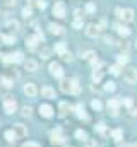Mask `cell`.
<instances>
[{
	"instance_id": "45",
	"label": "cell",
	"mask_w": 137,
	"mask_h": 147,
	"mask_svg": "<svg viewBox=\"0 0 137 147\" xmlns=\"http://www.w3.org/2000/svg\"><path fill=\"white\" fill-rule=\"evenodd\" d=\"M22 147H39V146H38L36 142H26V144H24Z\"/></svg>"
},
{
	"instance_id": "44",
	"label": "cell",
	"mask_w": 137,
	"mask_h": 147,
	"mask_svg": "<svg viewBox=\"0 0 137 147\" xmlns=\"http://www.w3.org/2000/svg\"><path fill=\"white\" fill-rule=\"evenodd\" d=\"M74 14H75V19H82V10H81V9H77Z\"/></svg>"
},
{
	"instance_id": "24",
	"label": "cell",
	"mask_w": 137,
	"mask_h": 147,
	"mask_svg": "<svg viewBox=\"0 0 137 147\" xmlns=\"http://www.w3.org/2000/svg\"><path fill=\"white\" fill-rule=\"evenodd\" d=\"M19 28V24H17V21H9L7 24H5V29H10V31H16Z\"/></svg>"
},
{
	"instance_id": "35",
	"label": "cell",
	"mask_w": 137,
	"mask_h": 147,
	"mask_svg": "<svg viewBox=\"0 0 137 147\" xmlns=\"http://www.w3.org/2000/svg\"><path fill=\"white\" fill-rule=\"evenodd\" d=\"M31 14H33V10H31V7H24L22 9V16L28 19V17H31Z\"/></svg>"
},
{
	"instance_id": "12",
	"label": "cell",
	"mask_w": 137,
	"mask_h": 147,
	"mask_svg": "<svg viewBox=\"0 0 137 147\" xmlns=\"http://www.w3.org/2000/svg\"><path fill=\"white\" fill-rule=\"evenodd\" d=\"M14 132H16L17 137H26V135H28V128H26L22 123H16V125H14Z\"/></svg>"
},
{
	"instance_id": "28",
	"label": "cell",
	"mask_w": 137,
	"mask_h": 147,
	"mask_svg": "<svg viewBox=\"0 0 137 147\" xmlns=\"http://www.w3.org/2000/svg\"><path fill=\"white\" fill-rule=\"evenodd\" d=\"M91 106H93V110H96V111H100L103 108L101 101H98V99H93V101H91Z\"/></svg>"
},
{
	"instance_id": "32",
	"label": "cell",
	"mask_w": 137,
	"mask_h": 147,
	"mask_svg": "<svg viewBox=\"0 0 137 147\" xmlns=\"http://www.w3.org/2000/svg\"><path fill=\"white\" fill-rule=\"evenodd\" d=\"M127 62H129V57H127L125 53H122V55H118V63H120V65H125Z\"/></svg>"
},
{
	"instance_id": "8",
	"label": "cell",
	"mask_w": 137,
	"mask_h": 147,
	"mask_svg": "<svg viewBox=\"0 0 137 147\" xmlns=\"http://www.w3.org/2000/svg\"><path fill=\"white\" fill-rule=\"evenodd\" d=\"M24 94L28 96V98H34L36 94H38V87L34 86L33 82H28V84H24Z\"/></svg>"
},
{
	"instance_id": "48",
	"label": "cell",
	"mask_w": 137,
	"mask_h": 147,
	"mask_svg": "<svg viewBox=\"0 0 137 147\" xmlns=\"http://www.w3.org/2000/svg\"><path fill=\"white\" fill-rule=\"evenodd\" d=\"M136 147H137V144H136Z\"/></svg>"
},
{
	"instance_id": "34",
	"label": "cell",
	"mask_w": 137,
	"mask_h": 147,
	"mask_svg": "<svg viewBox=\"0 0 137 147\" xmlns=\"http://www.w3.org/2000/svg\"><path fill=\"white\" fill-rule=\"evenodd\" d=\"M31 115H33V110H31L29 106H24V108H22V116H26V118H29Z\"/></svg>"
},
{
	"instance_id": "5",
	"label": "cell",
	"mask_w": 137,
	"mask_h": 147,
	"mask_svg": "<svg viewBox=\"0 0 137 147\" xmlns=\"http://www.w3.org/2000/svg\"><path fill=\"white\" fill-rule=\"evenodd\" d=\"M50 137H52V142L53 144H64L65 142V137L62 135V128H55V130H52V134H50Z\"/></svg>"
},
{
	"instance_id": "17",
	"label": "cell",
	"mask_w": 137,
	"mask_h": 147,
	"mask_svg": "<svg viewBox=\"0 0 137 147\" xmlns=\"http://www.w3.org/2000/svg\"><path fill=\"white\" fill-rule=\"evenodd\" d=\"M28 7H38V9H45L46 2L45 0H28Z\"/></svg>"
},
{
	"instance_id": "9",
	"label": "cell",
	"mask_w": 137,
	"mask_h": 147,
	"mask_svg": "<svg viewBox=\"0 0 137 147\" xmlns=\"http://www.w3.org/2000/svg\"><path fill=\"white\" fill-rule=\"evenodd\" d=\"M39 115L43 116V118H52L53 116V108L50 106V105H39Z\"/></svg>"
},
{
	"instance_id": "19",
	"label": "cell",
	"mask_w": 137,
	"mask_h": 147,
	"mask_svg": "<svg viewBox=\"0 0 137 147\" xmlns=\"http://www.w3.org/2000/svg\"><path fill=\"white\" fill-rule=\"evenodd\" d=\"M75 113H77L79 118L87 120V115H86V111H84V106H82V105H77V106H75Z\"/></svg>"
},
{
	"instance_id": "31",
	"label": "cell",
	"mask_w": 137,
	"mask_h": 147,
	"mask_svg": "<svg viewBox=\"0 0 137 147\" xmlns=\"http://www.w3.org/2000/svg\"><path fill=\"white\" fill-rule=\"evenodd\" d=\"M96 130L100 132V134H103V135H108L110 132L106 130V127H104V123H100V125H96Z\"/></svg>"
},
{
	"instance_id": "46",
	"label": "cell",
	"mask_w": 137,
	"mask_h": 147,
	"mask_svg": "<svg viewBox=\"0 0 137 147\" xmlns=\"http://www.w3.org/2000/svg\"><path fill=\"white\" fill-rule=\"evenodd\" d=\"M7 2V5H16V0H5Z\"/></svg>"
},
{
	"instance_id": "20",
	"label": "cell",
	"mask_w": 137,
	"mask_h": 147,
	"mask_svg": "<svg viewBox=\"0 0 137 147\" xmlns=\"http://www.w3.org/2000/svg\"><path fill=\"white\" fill-rule=\"evenodd\" d=\"M5 139H7L9 142H16L19 137L16 135V132H14V130H7V132H5Z\"/></svg>"
},
{
	"instance_id": "14",
	"label": "cell",
	"mask_w": 137,
	"mask_h": 147,
	"mask_svg": "<svg viewBox=\"0 0 137 147\" xmlns=\"http://www.w3.org/2000/svg\"><path fill=\"white\" fill-rule=\"evenodd\" d=\"M118 106H120V101H118V99H110V101H108V110L111 111V115H117Z\"/></svg>"
},
{
	"instance_id": "7",
	"label": "cell",
	"mask_w": 137,
	"mask_h": 147,
	"mask_svg": "<svg viewBox=\"0 0 137 147\" xmlns=\"http://www.w3.org/2000/svg\"><path fill=\"white\" fill-rule=\"evenodd\" d=\"M5 62L7 63H19V62H24V58H22V53L21 51H16V53L5 55Z\"/></svg>"
},
{
	"instance_id": "1",
	"label": "cell",
	"mask_w": 137,
	"mask_h": 147,
	"mask_svg": "<svg viewBox=\"0 0 137 147\" xmlns=\"http://www.w3.org/2000/svg\"><path fill=\"white\" fill-rule=\"evenodd\" d=\"M60 89L64 92H74V94H77L79 92V84H77L75 79H64L60 82Z\"/></svg>"
},
{
	"instance_id": "25",
	"label": "cell",
	"mask_w": 137,
	"mask_h": 147,
	"mask_svg": "<svg viewBox=\"0 0 137 147\" xmlns=\"http://www.w3.org/2000/svg\"><path fill=\"white\" fill-rule=\"evenodd\" d=\"M2 41H5V45H12V43H16V38L14 36H9V34H2Z\"/></svg>"
},
{
	"instance_id": "27",
	"label": "cell",
	"mask_w": 137,
	"mask_h": 147,
	"mask_svg": "<svg viewBox=\"0 0 137 147\" xmlns=\"http://www.w3.org/2000/svg\"><path fill=\"white\" fill-rule=\"evenodd\" d=\"M68 110H70V106H68L67 103H60V115H62V116H65Z\"/></svg>"
},
{
	"instance_id": "10",
	"label": "cell",
	"mask_w": 137,
	"mask_h": 147,
	"mask_svg": "<svg viewBox=\"0 0 137 147\" xmlns=\"http://www.w3.org/2000/svg\"><path fill=\"white\" fill-rule=\"evenodd\" d=\"M84 31H86V34L89 38H96L100 34V26H98V24H87Z\"/></svg>"
},
{
	"instance_id": "21",
	"label": "cell",
	"mask_w": 137,
	"mask_h": 147,
	"mask_svg": "<svg viewBox=\"0 0 137 147\" xmlns=\"http://www.w3.org/2000/svg\"><path fill=\"white\" fill-rule=\"evenodd\" d=\"M50 31H52L53 34H62V33H64V28L58 26V24H50Z\"/></svg>"
},
{
	"instance_id": "2",
	"label": "cell",
	"mask_w": 137,
	"mask_h": 147,
	"mask_svg": "<svg viewBox=\"0 0 137 147\" xmlns=\"http://www.w3.org/2000/svg\"><path fill=\"white\" fill-rule=\"evenodd\" d=\"M3 110H5V113H14V111L17 110V101L12 98V96H7L5 99H3Z\"/></svg>"
},
{
	"instance_id": "23",
	"label": "cell",
	"mask_w": 137,
	"mask_h": 147,
	"mask_svg": "<svg viewBox=\"0 0 137 147\" xmlns=\"http://www.w3.org/2000/svg\"><path fill=\"white\" fill-rule=\"evenodd\" d=\"M2 86H3L5 89H10V87L14 86V80L9 79V77H3V79H2Z\"/></svg>"
},
{
	"instance_id": "33",
	"label": "cell",
	"mask_w": 137,
	"mask_h": 147,
	"mask_svg": "<svg viewBox=\"0 0 137 147\" xmlns=\"http://www.w3.org/2000/svg\"><path fill=\"white\" fill-rule=\"evenodd\" d=\"M39 55H41V58H48V57H50V50L43 46V48L39 50Z\"/></svg>"
},
{
	"instance_id": "37",
	"label": "cell",
	"mask_w": 137,
	"mask_h": 147,
	"mask_svg": "<svg viewBox=\"0 0 137 147\" xmlns=\"http://www.w3.org/2000/svg\"><path fill=\"white\" fill-rule=\"evenodd\" d=\"M104 91H108V92L115 91V84H113V82H106V84H104Z\"/></svg>"
},
{
	"instance_id": "47",
	"label": "cell",
	"mask_w": 137,
	"mask_h": 147,
	"mask_svg": "<svg viewBox=\"0 0 137 147\" xmlns=\"http://www.w3.org/2000/svg\"><path fill=\"white\" fill-rule=\"evenodd\" d=\"M130 115H132V116H136V115H137V111H136V108H130Z\"/></svg>"
},
{
	"instance_id": "36",
	"label": "cell",
	"mask_w": 137,
	"mask_h": 147,
	"mask_svg": "<svg viewBox=\"0 0 137 147\" xmlns=\"http://www.w3.org/2000/svg\"><path fill=\"white\" fill-rule=\"evenodd\" d=\"M84 142H86V147H98V142L93 140V139H86Z\"/></svg>"
},
{
	"instance_id": "4",
	"label": "cell",
	"mask_w": 137,
	"mask_h": 147,
	"mask_svg": "<svg viewBox=\"0 0 137 147\" xmlns=\"http://www.w3.org/2000/svg\"><path fill=\"white\" fill-rule=\"evenodd\" d=\"M53 16L58 17V19H64L65 17V3L62 0L55 2V5H53Z\"/></svg>"
},
{
	"instance_id": "13",
	"label": "cell",
	"mask_w": 137,
	"mask_h": 147,
	"mask_svg": "<svg viewBox=\"0 0 137 147\" xmlns=\"http://www.w3.org/2000/svg\"><path fill=\"white\" fill-rule=\"evenodd\" d=\"M22 63H24V69L28 72H36V69H38V63H36V60H33V58H28Z\"/></svg>"
},
{
	"instance_id": "3",
	"label": "cell",
	"mask_w": 137,
	"mask_h": 147,
	"mask_svg": "<svg viewBox=\"0 0 137 147\" xmlns=\"http://www.w3.org/2000/svg\"><path fill=\"white\" fill-rule=\"evenodd\" d=\"M117 16H118L120 19H123L125 22L134 21V10H132V9H117Z\"/></svg>"
},
{
	"instance_id": "15",
	"label": "cell",
	"mask_w": 137,
	"mask_h": 147,
	"mask_svg": "<svg viewBox=\"0 0 137 147\" xmlns=\"http://www.w3.org/2000/svg\"><path fill=\"white\" fill-rule=\"evenodd\" d=\"M115 29H117V33H118L120 36H129V34H130V29H129L127 26H122V24H115Z\"/></svg>"
},
{
	"instance_id": "42",
	"label": "cell",
	"mask_w": 137,
	"mask_h": 147,
	"mask_svg": "<svg viewBox=\"0 0 137 147\" xmlns=\"http://www.w3.org/2000/svg\"><path fill=\"white\" fill-rule=\"evenodd\" d=\"M86 10H87V12H94V10H96L94 3H87V5H86Z\"/></svg>"
},
{
	"instance_id": "18",
	"label": "cell",
	"mask_w": 137,
	"mask_h": 147,
	"mask_svg": "<svg viewBox=\"0 0 137 147\" xmlns=\"http://www.w3.org/2000/svg\"><path fill=\"white\" fill-rule=\"evenodd\" d=\"M41 96H43V98H55V91H53L52 87L45 86V87H41Z\"/></svg>"
},
{
	"instance_id": "30",
	"label": "cell",
	"mask_w": 137,
	"mask_h": 147,
	"mask_svg": "<svg viewBox=\"0 0 137 147\" xmlns=\"http://www.w3.org/2000/svg\"><path fill=\"white\" fill-rule=\"evenodd\" d=\"M111 135H113V139H115V140H120V139H122V135H123V132H122L120 128H117V130H113V132H111Z\"/></svg>"
},
{
	"instance_id": "26",
	"label": "cell",
	"mask_w": 137,
	"mask_h": 147,
	"mask_svg": "<svg viewBox=\"0 0 137 147\" xmlns=\"http://www.w3.org/2000/svg\"><path fill=\"white\" fill-rule=\"evenodd\" d=\"M55 51H57L58 55L65 53V43H57V45H55Z\"/></svg>"
},
{
	"instance_id": "39",
	"label": "cell",
	"mask_w": 137,
	"mask_h": 147,
	"mask_svg": "<svg viewBox=\"0 0 137 147\" xmlns=\"http://www.w3.org/2000/svg\"><path fill=\"white\" fill-rule=\"evenodd\" d=\"M72 26H74L75 29H79V28H82V21H81V19H75V21L72 22Z\"/></svg>"
},
{
	"instance_id": "22",
	"label": "cell",
	"mask_w": 137,
	"mask_h": 147,
	"mask_svg": "<svg viewBox=\"0 0 137 147\" xmlns=\"http://www.w3.org/2000/svg\"><path fill=\"white\" fill-rule=\"evenodd\" d=\"M101 75H103V70L100 67H96L94 72H93V80H94V82H100V80H101Z\"/></svg>"
},
{
	"instance_id": "16",
	"label": "cell",
	"mask_w": 137,
	"mask_h": 147,
	"mask_svg": "<svg viewBox=\"0 0 137 147\" xmlns=\"http://www.w3.org/2000/svg\"><path fill=\"white\" fill-rule=\"evenodd\" d=\"M38 43H39L38 36H28V38H26V46H28V48H31V50L36 48V45H38Z\"/></svg>"
},
{
	"instance_id": "40",
	"label": "cell",
	"mask_w": 137,
	"mask_h": 147,
	"mask_svg": "<svg viewBox=\"0 0 137 147\" xmlns=\"http://www.w3.org/2000/svg\"><path fill=\"white\" fill-rule=\"evenodd\" d=\"M103 41H104L106 45H111V43H113V38L110 36V34H106V36H103Z\"/></svg>"
},
{
	"instance_id": "38",
	"label": "cell",
	"mask_w": 137,
	"mask_h": 147,
	"mask_svg": "<svg viewBox=\"0 0 137 147\" xmlns=\"http://www.w3.org/2000/svg\"><path fill=\"white\" fill-rule=\"evenodd\" d=\"M110 72L113 74V75H118V74H120V65H113V67H110Z\"/></svg>"
},
{
	"instance_id": "29",
	"label": "cell",
	"mask_w": 137,
	"mask_h": 147,
	"mask_svg": "<svg viewBox=\"0 0 137 147\" xmlns=\"http://www.w3.org/2000/svg\"><path fill=\"white\" fill-rule=\"evenodd\" d=\"M75 137H77L79 140H86V139H87V134H86L84 130H77V132H75Z\"/></svg>"
},
{
	"instance_id": "6",
	"label": "cell",
	"mask_w": 137,
	"mask_h": 147,
	"mask_svg": "<svg viewBox=\"0 0 137 147\" xmlns=\"http://www.w3.org/2000/svg\"><path fill=\"white\" fill-rule=\"evenodd\" d=\"M123 79H125L129 84H136L137 82V70L136 69H132V67L127 69V70L123 72Z\"/></svg>"
},
{
	"instance_id": "41",
	"label": "cell",
	"mask_w": 137,
	"mask_h": 147,
	"mask_svg": "<svg viewBox=\"0 0 137 147\" xmlns=\"http://www.w3.org/2000/svg\"><path fill=\"white\" fill-rule=\"evenodd\" d=\"M60 57H62V58H64L65 62H70V60H72V57H70V53H68V51H65V53H62Z\"/></svg>"
},
{
	"instance_id": "11",
	"label": "cell",
	"mask_w": 137,
	"mask_h": 147,
	"mask_svg": "<svg viewBox=\"0 0 137 147\" xmlns=\"http://www.w3.org/2000/svg\"><path fill=\"white\" fill-rule=\"evenodd\" d=\"M50 74L53 75V77H62L64 75V70H62V65L60 63H50Z\"/></svg>"
},
{
	"instance_id": "43",
	"label": "cell",
	"mask_w": 137,
	"mask_h": 147,
	"mask_svg": "<svg viewBox=\"0 0 137 147\" xmlns=\"http://www.w3.org/2000/svg\"><path fill=\"white\" fill-rule=\"evenodd\" d=\"M123 105H125L127 108H132V99H130V98H125V99H123Z\"/></svg>"
}]
</instances>
